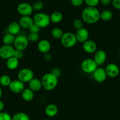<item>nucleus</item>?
Listing matches in <instances>:
<instances>
[{
	"label": "nucleus",
	"instance_id": "1",
	"mask_svg": "<svg viewBox=\"0 0 120 120\" xmlns=\"http://www.w3.org/2000/svg\"><path fill=\"white\" fill-rule=\"evenodd\" d=\"M81 19L87 24H95L100 20V11L96 7H87L82 10Z\"/></svg>",
	"mask_w": 120,
	"mask_h": 120
},
{
	"label": "nucleus",
	"instance_id": "2",
	"mask_svg": "<svg viewBox=\"0 0 120 120\" xmlns=\"http://www.w3.org/2000/svg\"><path fill=\"white\" fill-rule=\"evenodd\" d=\"M41 80L42 88L47 91L54 90L58 83V78L51 72L44 74Z\"/></svg>",
	"mask_w": 120,
	"mask_h": 120
},
{
	"label": "nucleus",
	"instance_id": "3",
	"mask_svg": "<svg viewBox=\"0 0 120 120\" xmlns=\"http://www.w3.org/2000/svg\"><path fill=\"white\" fill-rule=\"evenodd\" d=\"M34 23L40 28H45L49 25L51 23L49 15L44 12H38L32 17Z\"/></svg>",
	"mask_w": 120,
	"mask_h": 120
},
{
	"label": "nucleus",
	"instance_id": "4",
	"mask_svg": "<svg viewBox=\"0 0 120 120\" xmlns=\"http://www.w3.org/2000/svg\"><path fill=\"white\" fill-rule=\"evenodd\" d=\"M60 41L62 46L65 48H73L78 42L75 34L71 32L64 33Z\"/></svg>",
	"mask_w": 120,
	"mask_h": 120
},
{
	"label": "nucleus",
	"instance_id": "5",
	"mask_svg": "<svg viewBox=\"0 0 120 120\" xmlns=\"http://www.w3.org/2000/svg\"><path fill=\"white\" fill-rule=\"evenodd\" d=\"M97 68V64L93 59L87 58L81 62V69L86 74H92Z\"/></svg>",
	"mask_w": 120,
	"mask_h": 120
},
{
	"label": "nucleus",
	"instance_id": "6",
	"mask_svg": "<svg viewBox=\"0 0 120 120\" xmlns=\"http://www.w3.org/2000/svg\"><path fill=\"white\" fill-rule=\"evenodd\" d=\"M18 80L22 83H29L33 78H34V73L31 69L29 68H23L18 71L17 75Z\"/></svg>",
	"mask_w": 120,
	"mask_h": 120
},
{
	"label": "nucleus",
	"instance_id": "7",
	"mask_svg": "<svg viewBox=\"0 0 120 120\" xmlns=\"http://www.w3.org/2000/svg\"><path fill=\"white\" fill-rule=\"evenodd\" d=\"M27 37L25 35H18L15 37V41L14 42V48L16 50H20L21 51H24L27 49L29 45Z\"/></svg>",
	"mask_w": 120,
	"mask_h": 120
},
{
	"label": "nucleus",
	"instance_id": "8",
	"mask_svg": "<svg viewBox=\"0 0 120 120\" xmlns=\"http://www.w3.org/2000/svg\"><path fill=\"white\" fill-rule=\"evenodd\" d=\"M15 50V49L13 46L3 45L0 47V57L7 60L14 56Z\"/></svg>",
	"mask_w": 120,
	"mask_h": 120
},
{
	"label": "nucleus",
	"instance_id": "9",
	"mask_svg": "<svg viewBox=\"0 0 120 120\" xmlns=\"http://www.w3.org/2000/svg\"><path fill=\"white\" fill-rule=\"evenodd\" d=\"M17 12L21 16H30L32 14L33 8L32 5L27 2H21L17 6Z\"/></svg>",
	"mask_w": 120,
	"mask_h": 120
},
{
	"label": "nucleus",
	"instance_id": "10",
	"mask_svg": "<svg viewBox=\"0 0 120 120\" xmlns=\"http://www.w3.org/2000/svg\"><path fill=\"white\" fill-rule=\"evenodd\" d=\"M107 76L111 78H115L117 77L120 72V68L116 64L114 63H108L105 68Z\"/></svg>",
	"mask_w": 120,
	"mask_h": 120
},
{
	"label": "nucleus",
	"instance_id": "11",
	"mask_svg": "<svg viewBox=\"0 0 120 120\" xmlns=\"http://www.w3.org/2000/svg\"><path fill=\"white\" fill-rule=\"evenodd\" d=\"M25 88L24 83L18 79L12 81L9 86L10 91L15 94H21Z\"/></svg>",
	"mask_w": 120,
	"mask_h": 120
},
{
	"label": "nucleus",
	"instance_id": "12",
	"mask_svg": "<svg viewBox=\"0 0 120 120\" xmlns=\"http://www.w3.org/2000/svg\"><path fill=\"white\" fill-rule=\"evenodd\" d=\"M92 76L95 82L100 83L104 82L107 77L105 69L102 68H98V67L94 71V73H92Z\"/></svg>",
	"mask_w": 120,
	"mask_h": 120
},
{
	"label": "nucleus",
	"instance_id": "13",
	"mask_svg": "<svg viewBox=\"0 0 120 120\" xmlns=\"http://www.w3.org/2000/svg\"><path fill=\"white\" fill-rule=\"evenodd\" d=\"M77 42L83 43L87 41H88L89 36V30L85 28H82L81 29L76 30L75 33Z\"/></svg>",
	"mask_w": 120,
	"mask_h": 120
},
{
	"label": "nucleus",
	"instance_id": "14",
	"mask_svg": "<svg viewBox=\"0 0 120 120\" xmlns=\"http://www.w3.org/2000/svg\"><path fill=\"white\" fill-rule=\"evenodd\" d=\"M82 49L87 53H94L97 50V45L94 41L88 39L82 43Z\"/></svg>",
	"mask_w": 120,
	"mask_h": 120
},
{
	"label": "nucleus",
	"instance_id": "15",
	"mask_svg": "<svg viewBox=\"0 0 120 120\" xmlns=\"http://www.w3.org/2000/svg\"><path fill=\"white\" fill-rule=\"evenodd\" d=\"M51 48V45L49 41L47 39H42L38 41L37 49L40 53L43 54L49 53Z\"/></svg>",
	"mask_w": 120,
	"mask_h": 120
},
{
	"label": "nucleus",
	"instance_id": "16",
	"mask_svg": "<svg viewBox=\"0 0 120 120\" xmlns=\"http://www.w3.org/2000/svg\"><path fill=\"white\" fill-rule=\"evenodd\" d=\"M107 55L105 52L103 50H98L94 53V59L98 66L102 65L105 62Z\"/></svg>",
	"mask_w": 120,
	"mask_h": 120
},
{
	"label": "nucleus",
	"instance_id": "17",
	"mask_svg": "<svg viewBox=\"0 0 120 120\" xmlns=\"http://www.w3.org/2000/svg\"><path fill=\"white\" fill-rule=\"evenodd\" d=\"M18 23L22 28L25 29H29L30 27L34 24L32 18L30 16H21L19 20Z\"/></svg>",
	"mask_w": 120,
	"mask_h": 120
},
{
	"label": "nucleus",
	"instance_id": "18",
	"mask_svg": "<svg viewBox=\"0 0 120 120\" xmlns=\"http://www.w3.org/2000/svg\"><path fill=\"white\" fill-rule=\"evenodd\" d=\"M28 88L34 92H37L42 88L41 80L38 78H33L28 83Z\"/></svg>",
	"mask_w": 120,
	"mask_h": 120
},
{
	"label": "nucleus",
	"instance_id": "19",
	"mask_svg": "<svg viewBox=\"0 0 120 120\" xmlns=\"http://www.w3.org/2000/svg\"><path fill=\"white\" fill-rule=\"evenodd\" d=\"M58 112V108L55 104H49L45 109V114L47 117L52 118L55 117Z\"/></svg>",
	"mask_w": 120,
	"mask_h": 120
},
{
	"label": "nucleus",
	"instance_id": "20",
	"mask_svg": "<svg viewBox=\"0 0 120 120\" xmlns=\"http://www.w3.org/2000/svg\"><path fill=\"white\" fill-rule=\"evenodd\" d=\"M21 27L20 26V23L18 22H15V21H13V22H11L8 26V33L12 34V35H18L20 33V30H21Z\"/></svg>",
	"mask_w": 120,
	"mask_h": 120
},
{
	"label": "nucleus",
	"instance_id": "21",
	"mask_svg": "<svg viewBox=\"0 0 120 120\" xmlns=\"http://www.w3.org/2000/svg\"><path fill=\"white\" fill-rule=\"evenodd\" d=\"M21 94V97L25 101H31L34 98V92L29 88H25Z\"/></svg>",
	"mask_w": 120,
	"mask_h": 120
},
{
	"label": "nucleus",
	"instance_id": "22",
	"mask_svg": "<svg viewBox=\"0 0 120 120\" xmlns=\"http://www.w3.org/2000/svg\"><path fill=\"white\" fill-rule=\"evenodd\" d=\"M19 60L15 57H12L6 61V66L9 70H14L18 67Z\"/></svg>",
	"mask_w": 120,
	"mask_h": 120
},
{
	"label": "nucleus",
	"instance_id": "23",
	"mask_svg": "<svg viewBox=\"0 0 120 120\" xmlns=\"http://www.w3.org/2000/svg\"><path fill=\"white\" fill-rule=\"evenodd\" d=\"M51 22L54 23H58L62 21L63 15L60 12L55 11L49 15Z\"/></svg>",
	"mask_w": 120,
	"mask_h": 120
},
{
	"label": "nucleus",
	"instance_id": "24",
	"mask_svg": "<svg viewBox=\"0 0 120 120\" xmlns=\"http://www.w3.org/2000/svg\"><path fill=\"white\" fill-rule=\"evenodd\" d=\"M113 18V13L110 10L105 9L100 12V19L105 22L111 21Z\"/></svg>",
	"mask_w": 120,
	"mask_h": 120
},
{
	"label": "nucleus",
	"instance_id": "25",
	"mask_svg": "<svg viewBox=\"0 0 120 120\" xmlns=\"http://www.w3.org/2000/svg\"><path fill=\"white\" fill-rule=\"evenodd\" d=\"M15 36L14 35L7 33L2 38V42L4 45H12L14 44V41H15Z\"/></svg>",
	"mask_w": 120,
	"mask_h": 120
},
{
	"label": "nucleus",
	"instance_id": "26",
	"mask_svg": "<svg viewBox=\"0 0 120 120\" xmlns=\"http://www.w3.org/2000/svg\"><path fill=\"white\" fill-rule=\"evenodd\" d=\"M12 120H30V117L25 112H18L12 117Z\"/></svg>",
	"mask_w": 120,
	"mask_h": 120
},
{
	"label": "nucleus",
	"instance_id": "27",
	"mask_svg": "<svg viewBox=\"0 0 120 120\" xmlns=\"http://www.w3.org/2000/svg\"><path fill=\"white\" fill-rule=\"evenodd\" d=\"M12 80L11 77L7 75H3L0 77V85L3 87H9Z\"/></svg>",
	"mask_w": 120,
	"mask_h": 120
},
{
	"label": "nucleus",
	"instance_id": "28",
	"mask_svg": "<svg viewBox=\"0 0 120 120\" xmlns=\"http://www.w3.org/2000/svg\"><path fill=\"white\" fill-rule=\"evenodd\" d=\"M64 32L62 29L60 28H54L51 30V35L53 38L55 39H61L63 35Z\"/></svg>",
	"mask_w": 120,
	"mask_h": 120
},
{
	"label": "nucleus",
	"instance_id": "29",
	"mask_svg": "<svg viewBox=\"0 0 120 120\" xmlns=\"http://www.w3.org/2000/svg\"><path fill=\"white\" fill-rule=\"evenodd\" d=\"M27 37L29 42H32V43H36L40 40V35L37 33L29 32Z\"/></svg>",
	"mask_w": 120,
	"mask_h": 120
},
{
	"label": "nucleus",
	"instance_id": "30",
	"mask_svg": "<svg viewBox=\"0 0 120 120\" xmlns=\"http://www.w3.org/2000/svg\"><path fill=\"white\" fill-rule=\"evenodd\" d=\"M32 6L33 10L39 12L43 9L44 7V4L42 1H36L34 2V4L32 5Z\"/></svg>",
	"mask_w": 120,
	"mask_h": 120
},
{
	"label": "nucleus",
	"instance_id": "31",
	"mask_svg": "<svg viewBox=\"0 0 120 120\" xmlns=\"http://www.w3.org/2000/svg\"><path fill=\"white\" fill-rule=\"evenodd\" d=\"M72 26L75 29L78 30L83 28L84 22L81 19H75L72 22Z\"/></svg>",
	"mask_w": 120,
	"mask_h": 120
},
{
	"label": "nucleus",
	"instance_id": "32",
	"mask_svg": "<svg viewBox=\"0 0 120 120\" xmlns=\"http://www.w3.org/2000/svg\"><path fill=\"white\" fill-rule=\"evenodd\" d=\"M87 7H96L100 3V0H84Z\"/></svg>",
	"mask_w": 120,
	"mask_h": 120
},
{
	"label": "nucleus",
	"instance_id": "33",
	"mask_svg": "<svg viewBox=\"0 0 120 120\" xmlns=\"http://www.w3.org/2000/svg\"><path fill=\"white\" fill-rule=\"evenodd\" d=\"M0 120H12V116L7 112H0Z\"/></svg>",
	"mask_w": 120,
	"mask_h": 120
},
{
	"label": "nucleus",
	"instance_id": "34",
	"mask_svg": "<svg viewBox=\"0 0 120 120\" xmlns=\"http://www.w3.org/2000/svg\"><path fill=\"white\" fill-rule=\"evenodd\" d=\"M84 2V0H71L72 5L75 7H79L82 5Z\"/></svg>",
	"mask_w": 120,
	"mask_h": 120
},
{
	"label": "nucleus",
	"instance_id": "35",
	"mask_svg": "<svg viewBox=\"0 0 120 120\" xmlns=\"http://www.w3.org/2000/svg\"><path fill=\"white\" fill-rule=\"evenodd\" d=\"M14 57H15V58H16L18 60L22 59V57H24L23 51H21V50H16V49H15V52H14Z\"/></svg>",
	"mask_w": 120,
	"mask_h": 120
},
{
	"label": "nucleus",
	"instance_id": "36",
	"mask_svg": "<svg viewBox=\"0 0 120 120\" xmlns=\"http://www.w3.org/2000/svg\"><path fill=\"white\" fill-rule=\"evenodd\" d=\"M40 29H41V28H40L37 25H36L34 23V24L30 27V28L29 29V32L37 33V34H39V32H40Z\"/></svg>",
	"mask_w": 120,
	"mask_h": 120
},
{
	"label": "nucleus",
	"instance_id": "37",
	"mask_svg": "<svg viewBox=\"0 0 120 120\" xmlns=\"http://www.w3.org/2000/svg\"><path fill=\"white\" fill-rule=\"evenodd\" d=\"M111 3L115 9L120 10V0H112Z\"/></svg>",
	"mask_w": 120,
	"mask_h": 120
},
{
	"label": "nucleus",
	"instance_id": "38",
	"mask_svg": "<svg viewBox=\"0 0 120 120\" xmlns=\"http://www.w3.org/2000/svg\"><path fill=\"white\" fill-rule=\"evenodd\" d=\"M51 73L54 74V75H55V76H56L58 78L59 76L61 75V70L59 69H58V68H54V69H53Z\"/></svg>",
	"mask_w": 120,
	"mask_h": 120
},
{
	"label": "nucleus",
	"instance_id": "39",
	"mask_svg": "<svg viewBox=\"0 0 120 120\" xmlns=\"http://www.w3.org/2000/svg\"><path fill=\"white\" fill-rule=\"evenodd\" d=\"M112 2V0H100V3L104 6H108Z\"/></svg>",
	"mask_w": 120,
	"mask_h": 120
},
{
	"label": "nucleus",
	"instance_id": "40",
	"mask_svg": "<svg viewBox=\"0 0 120 120\" xmlns=\"http://www.w3.org/2000/svg\"><path fill=\"white\" fill-rule=\"evenodd\" d=\"M44 59L45 60L47 61V62L51 60L52 59L51 55L49 53H47L44 54Z\"/></svg>",
	"mask_w": 120,
	"mask_h": 120
},
{
	"label": "nucleus",
	"instance_id": "41",
	"mask_svg": "<svg viewBox=\"0 0 120 120\" xmlns=\"http://www.w3.org/2000/svg\"><path fill=\"white\" fill-rule=\"evenodd\" d=\"M5 107V104L4 103V102L0 99V112H2L3 111V110L4 109Z\"/></svg>",
	"mask_w": 120,
	"mask_h": 120
},
{
	"label": "nucleus",
	"instance_id": "42",
	"mask_svg": "<svg viewBox=\"0 0 120 120\" xmlns=\"http://www.w3.org/2000/svg\"><path fill=\"white\" fill-rule=\"evenodd\" d=\"M2 93H3V92H2V89L0 87V99H1V97H2Z\"/></svg>",
	"mask_w": 120,
	"mask_h": 120
},
{
	"label": "nucleus",
	"instance_id": "43",
	"mask_svg": "<svg viewBox=\"0 0 120 120\" xmlns=\"http://www.w3.org/2000/svg\"><path fill=\"white\" fill-rule=\"evenodd\" d=\"M119 56H120V52H119Z\"/></svg>",
	"mask_w": 120,
	"mask_h": 120
},
{
	"label": "nucleus",
	"instance_id": "44",
	"mask_svg": "<svg viewBox=\"0 0 120 120\" xmlns=\"http://www.w3.org/2000/svg\"><path fill=\"white\" fill-rule=\"evenodd\" d=\"M48 120V119H45V120Z\"/></svg>",
	"mask_w": 120,
	"mask_h": 120
}]
</instances>
